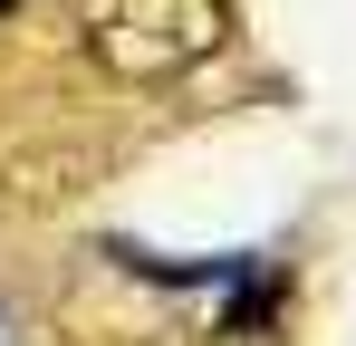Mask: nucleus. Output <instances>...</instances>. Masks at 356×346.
<instances>
[{
	"instance_id": "obj_1",
	"label": "nucleus",
	"mask_w": 356,
	"mask_h": 346,
	"mask_svg": "<svg viewBox=\"0 0 356 346\" xmlns=\"http://www.w3.org/2000/svg\"><path fill=\"white\" fill-rule=\"evenodd\" d=\"M232 39V0H87V58L125 87H164Z\"/></svg>"
}]
</instances>
